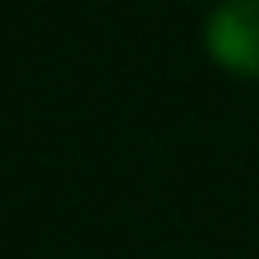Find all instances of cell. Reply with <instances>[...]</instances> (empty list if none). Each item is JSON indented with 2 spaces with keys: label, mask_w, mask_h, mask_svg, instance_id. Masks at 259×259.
Masks as SVG:
<instances>
[{
  "label": "cell",
  "mask_w": 259,
  "mask_h": 259,
  "mask_svg": "<svg viewBox=\"0 0 259 259\" xmlns=\"http://www.w3.org/2000/svg\"><path fill=\"white\" fill-rule=\"evenodd\" d=\"M202 49L223 73L259 81V0H219L202 24Z\"/></svg>",
  "instance_id": "1"
}]
</instances>
